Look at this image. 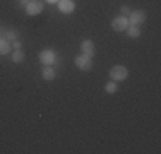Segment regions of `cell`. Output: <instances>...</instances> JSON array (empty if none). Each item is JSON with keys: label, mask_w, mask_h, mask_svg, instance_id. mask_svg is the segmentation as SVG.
Masks as SVG:
<instances>
[{"label": "cell", "mask_w": 161, "mask_h": 154, "mask_svg": "<svg viewBox=\"0 0 161 154\" xmlns=\"http://www.w3.org/2000/svg\"><path fill=\"white\" fill-rule=\"evenodd\" d=\"M129 77V70L125 65H115L110 70V79L115 80V82H120V80H125Z\"/></svg>", "instance_id": "obj_1"}, {"label": "cell", "mask_w": 161, "mask_h": 154, "mask_svg": "<svg viewBox=\"0 0 161 154\" xmlns=\"http://www.w3.org/2000/svg\"><path fill=\"white\" fill-rule=\"evenodd\" d=\"M24 9H26V14L28 15H38L43 12V2L41 0H29Z\"/></svg>", "instance_id": "obj_2"}, {"label": "cell", "mask_w": 161, "mask_h": 154, "mask_svg": "<svg viewBox=\"0 0 161 154\" xmlns=\"http://www.w3.org/2000/svg\"><path fill=\"white\" fill-rule=\"evenodd\" d=\"M75 65H77V69H80V70H91L93 69V58L87 55H84V53H80V55L75 57Z\"/></svg>", "instance_id": "obj_3"}, {"label": "cell", "mask_w": 161, "mask_h": 154, "mask_svg": "<svg viewBox=\"0 0 161 154\" xmlns=\"http://www.w3.org/2000/svg\"><path fill=\"white\" fill-rule=\"evenodd\" d=\"M40 62L43 65H53L57 62V53L53 50H43L40 53Z\"/></svg>", "instance_id": "obj_4"}, {"label": "cell", "mask_w": 161, "mask_h": 154, "mask_svg": "<svg viewBox=\"0 0 161 154\" xmlns=\"http://www.w3.org/2000/svg\"><path fill=\"white\" fill-rule=\"evenodd\" d=\"M127 26H129V19L125 17V15H118V17H115L112 21V28H113V31H117V33L125 31Z\"/></svg>", "instance_id": "obj_5"}, {"label": "cell", "mask_w": 161, "mask_h": 154, "mask_svg": "<svg viewBox=\"0 0 161 154\" xmlns=\"http://www.w3.org/2000/svg\"><path fill=\"white\" fill-rule=\"evenodd\" d=\"M142 22H146V12L144 10H132V12L129 14V24L141 26Z\"/></svg>", "instance_id": "obj_6"}, {"label": "cell", "mask_w": 161, "mask_h": 154, "mask_svg": "<svg viewBox=\"0 0 161 154\" xmlns=\"http://www.w3.org/2000/svg\"><path fill=\"white\" fill-rule=\"evenodd\" d=\"M58 10L62 14H72L75 10V2L74 0H58Z\"/></svg>", "instance_id": "obj_7"}, {"label": "cell", "mask_w": 161, "mask_h": 154, "mask_svg": "<svg viewBox=\"0 0 161 154\" xmlns=\"http://www.w3.org/2000/svg\"><path fill=\"white\" fill-rule=\"evenodd\" d=\"M80 52H82L84 55L93 58V55L96 53V46H94V43L91 40H82L80 41Z\"/></svg>", "instance_id": "obj_8"}, {"label": "cell", "mask_w": 161, "mask_h": 154, "mask_svg": "<svg viewBox=\"0 0 161 154\" xmlns=\"http://www.w3.org/2000/svg\"><path fill=\"white\" fill-rule=\"evenodd\" d=\"M41 77L45 80H53L57 77V69H53L52 65H45V69L41 70Z\"/></svg>", "instance_id": "obj_9"}, {"label": "cell", "mask_w": 161, "mask_h": 154, "mask_svg": "<svg viewBox=\"0 0 161 154\" xmlns=\"http://www.w3.org/2000/svg\"><path fill=\"white\" fill-rule=\"evenodd\" d=\"M125 31H127V34L130 38H139L141 36V28H139V26H136V24H129Z\"/></svg>", "instance_id": "obj_10"}, {"label": "cell", "mask_w": 161, "mask_h": 154, "mask_svg": "<svg viewBox=\"0 0 161 154\" xmlns=\"http://www.w3.org/2000/svg\"><path fill=\"white\" fill-rule=\"evenodd\" d=\"M10 50H12V46L9 41L5 38H0V55H7V53H10Z\"/></svg>", "instance_id": "obj_11"}, {"label": "cell", "mask_w": 161, "mask_h": 154, "mask_svg": "<svg viewBox=\"0 0 161 154\" xmlns=\"http://www.w3.org/2000/svg\"><path fill=\"white\" fill-rule=\"evenodd\" d=\"M105 91L108 92V94L117 92V82H115V80H108V82L105 84Z\"/></svg>", "instance_id": "obj_12"}, {"label": "cell", "mask_w": 161, "mask_h": 154, "mask_svg": "<svg viewBox=\"0 0 161 154\" xmlns=\"http://www.w3.org/2000/svg\"><path fill=\"white\" fill-rule=\"evenodd\" d=\"M3 38H5L9 43H12V41L17 40V33L16 31H5V33H3Z\"/></svg>", "instance_id": "obj_13"}, {"label": "cell", "mask_w": 161, "mask_h": 154, "mask_svg": "<svg viewBox=\"0 0 161 154\" xmlns=\"http://www.w3.org/2000/svg\"><path fill=\"white\" fill-rule=\"evenodd\" d=\"M22 60H24V53H22L21 50H16L14 55H12V62H14V63H21Z\"/></svg>", "instance_id": "obj_14"}, {"label": "cell", "mask_w": 161, "mask_h": 154, "mask_svg": "<svg viewBox=\"0 0 161 154\" xmlns=\"http://www.w3.org/2000/svg\"><path fill=\"white\" fill-rule=\"evenodd\" d=\"M120 12H122V15H125V17H127V15L132 12V10H130L129 5H122V7H120Z\"/></svg>", "instance_id": "obj_15"}, {"label": "cell", "mask_w": 161, "mask_h": 154, "mask_svg": "<svg viewBox=\"0 0 161 154\" xmlns=\"http://www.w3.org/2000/svg\"><path fill=\"white\" fill-rule=\"evenodd\" d=\"M12 43H14V48H16V50H21V41H19V40L12 41Z\"/></svg>", "instance_id": "obj_16"}, {"label": "cell", "mask_w": 161, "mask_h": 154, "mask_svg": "<svg viewBox=\"0 0 161 154\" xmlns=\"http://www.w3.org/2000/svg\"><path fill=\"white\" fill-rule=\"evenodd\" d=\"M3 33H5V29H3V26L0 24V38H3Z\"/></svg>", "instance_id": "obj_17"}, {"label": "cell", "mask_w": 161, "mask_h": 154, "mask_svg": "<svg viewBox=\"0 0 161 154\" xmlns=\"http://www.w3.org/2000/svg\"><path fill=\"white\" fill-rule=\"evenodd\" d=\"M29 2V0H21V5H24L26 7V3H28Z\"/></svg>", "instance_id": "obj_18"}, {"label": "cell", "mask_w": 161, "mask_h": 154, "mask_svg": "<svg viewBox=\"0 0 161 154\" xmlns=\"http://www.w3.org/2000/svg\"><path fill=\"white\" fill-rule=\"evenodd\" d=\"M47 2H50V3H57L58 0H47Z\"/></svg>", "instance_id": "obj_19"}]
</instances>
